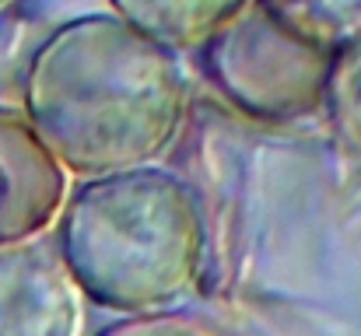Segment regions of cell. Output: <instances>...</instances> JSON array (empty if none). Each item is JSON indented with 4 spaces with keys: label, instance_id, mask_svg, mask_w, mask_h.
Returning <instances> with one entry per match:
<instances>
[{
    "label": "cell",
    "instance_id": "cell-1",
    "mask_svg": "<svg viewBox=\"0 0 361 336\" xmlns=\"http://www.w3.org/2000/svg\"><path fill=\"white\" fill-rule=\"evenodd\" d=\"M21 112L78 179L161 165L190 119V74L120 14H78L32 49Z\"/></svg>",
    "mask_w": 361,
    "mask_h": 336
},
{
    "label": "cell",
    "instance_id": "cell-2",
    "mask_svg": "<svg viewBox=\"0 0 361 336\" xmlns=\"http://www.w3.org/2000/svg\"><path fill=\"white\" fill-rule=\"evenodd\" d=\"M56 252L85 301L116 316L176 312L204 280L211 224L190 179L144 165L71 189Z\"/></svg>",
    "mask_w": 361,
    "mask_h": 336
},
{
    "label": "cell",
    "instance_id": "cell-3",
    "mask_svg": "<svg viewBox=\"0 0 361 336\" xmlns=\"http://www.w3.org/2000/svg\"><path fill=\"white\" fill-rule=\"evenodd\" d=\"M334 49L291 25L267 0H249L200 46V63L235 112L288 126L323 116Z\"/></svg>",
    "mask_w": 361,
    "mask_h": 336
},
{
    "label": "cell",
    "instance_id": "cell-4",
    "mask_svg": "<svg viewBox=\"0 0 361 336\" xmlns=\"http://www.w3.org/2000/svg\"><path fill=\"white\" fill-rule=\"evenodd\" d=\"M71 197V172L21 109L0 106V245L39 242L56 228Z\"/></svg>",
    "mask_w": 361,
    "mask_h": 336
},
{
    "label": "cell",
    "instance_id": "cell-5",
    "mask_svg": "<svg viewBox=\"0 0 361 336\" xmlns=\"http://www.w3.org/2000/svg\"><path fill=\"white\" fill-rule=\"evenodd\" d=\"M85 294L60 252L39 242L0 245V336H81Z\"/></svg>",
    "mask_w": 361,
    "mask_h": 336
},
{
    "label": "cell",
    "instance_id": "cell-6",
    "mask_svg": "<svg viewBox=\"0 0 361 336\" xmlns=\"http://www.w3.org/2000/svg\"><path fill=\"white\" fill-rule=\"evenodd\" d=\"M249 0H109V11L172 49H200Z\"/></svg>",
    "mask_w": 361,
    "mask_h": 336
},
{
    "label": "cell",
    "instance_id": "cell-7",
    "mask_svg": "<svg viewBox=\"0 0 361 336\" xmlns=\"http://www.w3.org/2000/svg\"><path fill=\"white\" fill-rule=\"evenodd\" d=\"M323 116L337 137V144L361 161V32L344 39L334 49Z\"/></svg>",
    "mask_w": 361,
    "mask_h": 336
},
{
    "label": "cell",
    "instance_id": "cell-8",
    "mask_svg": "<svg viewBox=\"0 0 361 336\" xmlns=\"http://www.w3.org/2000/svg\"><path fill=\"white\" fill-rule=\"evenodd\" d=\"M277 14H284L302 32L341 46L361 32V0H267Z\"/></svg>",
    "mask_w": 361,
    "mask_h": 336
},
{
    "label": "cell",
    "instance_id": "cell-9",
    "mask_svg": "<svg viewBox=\"0 0 361 336\" xmlns=\"http://www.w3.org/2000/svg\"><path fill=\"white\" fill-rule=\"evenodd\" d=\"M99 336H218L204 319L190 312H151V316H123Z\"/></svg>",
    "mask_w": 361,
    "mask_h": 336
},
{
    "label": "cell",
    "instance_id": "cell-10",
    "mask_svg": "<svg viewBox=\"0 0 361 336\" xmlns=\"http://www.w3.org/2000/svg\"><path fill=\"white\" fill-rule=\"evenodd\" d=\"M14 4H18V0H0V14H7V11H11Z\"/></svg>",
    "mask_w": 361,
    "mask_h": 336
}]
</instances>
